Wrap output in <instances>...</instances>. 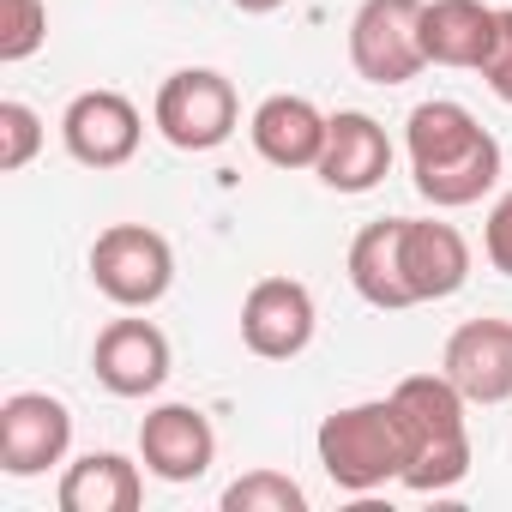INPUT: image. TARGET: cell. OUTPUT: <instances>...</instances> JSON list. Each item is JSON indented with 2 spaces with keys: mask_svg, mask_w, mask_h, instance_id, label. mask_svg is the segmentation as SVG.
Here are the masks:
<instances>
[{
  "mask_svg": "<svg viewBox=\"0 0 512 512\" xmlns=\"http://www.w3.org/2000/svg\"><path fill=\"white\" fill-rule=\"evenodd\" d=\"M350 67L368 85H410L422 55V0H362L350 19Z\"/></svg>",
  "mask_w": 512,
  "mask_h": 512,
  "instance_id": "cell-6",
  "label": "cell"
},
{
  "mask_svg": "<svg viewBox=\"0 0 512 512\" xmlns=\"http://www.w3.org/2000/svg\"><path fill=\"white\" fill-rule=\"evenodd\" d=\"M43 115L31 109V103H19V97H7L0 103V169L7 175H19V169H31V157L43 151Z\"/></svg>",
  "mask_w": 512,
  "mask_h": 512,
  "instance_id": "cell-21",
  "label": "cell"
},
{
  "mask_svg": "<svg viewBox=\"0 0 512 512\" xmlns=\"http://www.w3.org/2000/svg\"><path fill=\"white\" fill-rule=\"evenodd\" d=\"M217 458V428L193 404H157L139 422V464L157 482H199Z\"/></svg>",
  "mask_w": 512,
  "mask_h": 512,
  "instance_id": "cell-11",
  "label": "cell"
},
{
  "mask_svg": "<svg viewBox=\"0 0 512 512\" xmlns=\"http://www.w3.org/2000/svg\"><path fill=\"white\" fill-rule=\"evenodd\" d=\"M223 512H308V494L296 476L260 464V470H247L223 488Z\"/></svg>",
  "mask_w": 512,
  "mask_h": 512,
  "instance_id": "cell-19",
  "label": "cell"
},
{
  "mask_svg": "<svg viewBox=\"0 0 512 512\" xmlns=\"http://www.w3.org/2000/svg\"><path fill=\"white\" fill-rule=\"evenodd\" d=\"M151 121L157 133L175 145V151H217L235 121H241V103H235V85L217 73V67H181L157 85V103H151Z\"/></svg>",
  "mask_w": 512,
  "mask_h": 512,
  "instance_id": "cell-4",
  "label": "cell"
},
{
  "mask_svg": "<svg viewBox=\"0 0 512 512\" xmlns=\"http://www.w3.org/2000/svg\"><path fill=\"white\" fill-rule=\"evenodd\" d=\"M326 121L332 115H320L308 97L278 91V97H266L260 109H253L247 139H253V151H260L272 169H314L320 151H326Z\"/></svg>",
  "mask_w": 512,
  "mask_h": 512,
  "instance_id": "cell-15",
  "label": "cell"
},
{
  "mask_svg": "<svg viewBox=\"0 0 512 512\" xmlns=\"http://www.w3.org/2000/svg\"><path fill=\"white\" fill-rule=\"evenodd\" d=\"M229 7H235V13H253V19H260V13H278V7H290V0H229Z\"/></svg>",
  "mask_w": 512,
  "mask_h": 512,
  "instance_id": "cell-24",
  "label": "cell"
},
{
  "mask_svg": "<svg viewBox=\"0 0 512 512\" xmlns=\"http://www.w3.org/2000/svg\"><path fill=\"white\" fill-rule=\"evenodd\" d=\"M392 404L410 428V464L404 488L416 494H446L470 476V422H464V392L446 374H410L392 386Z\"/></svg>",
  "mask_w": 512,
  "mask_h": 512,
  "instance_id": "cell-2",
  "label": "cell"
},
{
  "mask_svg": "<svg viewBox=\"0 0 512 512\" xmlns=\"http://www.w3.org/2000/svg\"><path fill=\"white\" fill-rule=\"evenodd\" d=\"M314 175L332 193H374L392 175V139H386V127L374 115H362V109H338L326 121V151H320Z\"/></svg>",
  "mask_w": 512,
  "mask_h": 512,
  "instance_id": "cell-14",
  "label": "cell"
},
{
  "mask_svg": "<svg viewBox=\"0 0 512 512\" xmlns=\"http://www.w3.org/2000/svg\"><path fill=\"white\" fill-rule=\"evenodd\" d=\"M398 266H404L410 302H446L470 284V241L452 223L404 217L398 223Z\"/></svg>",
  "mask_w": 512,
  "mask_h": 512,
  "instance_id": "cell-10",
  "label": "cell"
},
{
  "mask_svg": "<svg viewBox=\"0 0 512 512\" xmlns=\"http://www.w3.org/2000/svg\"><path fill=\"white\" fill-rule=\"evenodd\" d=\"M49 43V0H0V61L19 67Z\"/></svg>",
  "mask_w": 512,
  "mask_h": 512,
  "instance_id": "cell-20",
  "label": "cell"
},
{
  "mask_svg": "<svg viewBox=\"0 0 512 512\" xmlns=\"http://www.w3.org/2000/svg\"><path fill=\"white\" fill-rule=\"evenodd\" d=\"M404 145H410V181L428 205L458 211L476 205L482 193H494L500 181V139L452 97L416 103L404 121Z\"/></svg>",
  "mask_w": 512,
  "mask_h": 512,
  "instance_id": "cell-1",
  "label": "cell"
},
{
  "mask_svg": "<svg viewBox=\"0 0 512 512\" xmlns=\"http://www.w3.org/2000/svg\"><path fill=\"white\" fill-rule=\"evenodd\" d=\"M494 31H500V7H482V0H422V55L434 67L482 73V61L494 55Z\"/></svg>",
  "mask_w": 512,
  "mask_h": 512,
  "instance_id": "cell-16",
  "label": "cell"
},
{
  "mask_svg": "<svg viewBox=\"0 0 512 512\" xmlns=\"http://www.w3.org/2000/svg\"><path fill=\"white\" fill-rule=\"evenodd\" d=\"M73 446V410L49 392H13L0 404V470L31 482L49 476V464H61Z\"/></svg>",
  "mask_w": 512,
  "mask_h": 512,
  "instance_id": "cell-7",
  "label": "cell"
},
{
  "mask_svg": "<svg viewBox=\"0 0 512 512\" xmlns=\"http://www.w3.org/2000/svg\"><path fill=\"white\" fill-rule=\"evenodd\" d=\"M314 326H320L314 296L296 278H260V284L247 290V302H241V344L260 356V362L302 356L314 344Z\"/></svg>",
  "mask_w": 512,
  "mask_h": 512,
  "instance_id": "cell-8",
  "label": "cell"
},
{
  "mask_svg": "<svg viewBox=\"0 0 512 512\" xmlns=\"http://www.w3.org/2000/svg\"><path fill=\"white\" fill-rule=\"evenodd\" d=\"M55 500H61V512H139L145 476L121 452H85L61 470Z\"/></svg>",
  "mask_w": 512,
  "mask_h": 512,
  "instance_id": "cell-17",
  "label": "cell"
},
{
  "mask_svg": "<svg viewBox=\"0 0 512 512\" xmlns=\"http://www.w3.org/2000/svg\"><path fill=\"white\" fill-rule=\"evenodd\" d=\"M139 139H145V121H139V109L121 91H79L61 109V145L85 169H121V163H133Z\"/></svg>",
  "mask_w": 512,
  "mask_h": 512,
  "instance_id": "cell-9",
  "label": "cell"
},
{
  "mask_svg": "<svg viewBox=\"0 0 512 512\" xmlns=\"http://www.w3.org/2000/svg\"><path fill=\"white\" fill-rule=\"evenodd\" d=\"M97 386L115 398H151L169 380V338L151 320H109L91 350Z\"/></svg>",
  "mask_w": 512,
  "mask_h": 512,
  "instance_id": "cell-13",
  "label": "cell"
},
{
  "mask_svg": "<svg viewBox=\"0 0 512 512\" xmlns=\"http://www.w3.org/2000/svg\"><path fill=\"white\" fill-rule=\"evenodd\" d=\"M91 284L115 308H151L175 284V247L145 223H109L91 241Z\"/></svg>",
  "mask_w": 512,
  "mask_h": 512,
  "instance_id": "cell-5",
  "label": "cell"
},
{
  "mask_svg": "<svg viewBox=\"0 0 512 512\" xmlns=\"http://www.w3.org/2000/svg\"><path fill=\"white\" fill-rule=\"evenodd\" d=\"M482 253H488V266L500 278H512V193H500L488 205V223H482Z\"/></svg>",
  "mask_w": 512,
  "mask_h": 512,
  "instance_id": "cell-22",
  "label": "cell"
},
{
  "mask_svg": "<svg viewBox=\"0 0 512 512\" xmlns=\"http://www.w3.org/2000/svg\"><path fill=\"white\" fill-rule=\"evenodd\" d=\"M320 470L332 476V488L344 494H374L386 482H404L410 464V428L398 416L392 398H368V404H344L320 422L314 434Z\"/></svg>",
  "mask_w": 512,
  "mask_h": 512,
  "instance_id": "cell-3",
  "label": "cell"
},
{
  "mask_svg": "<svg viewBox=\"0 0 512 512\" xmlns=\"http://www.w3.org/2000/svg\"><path fill=\"white\" fill-rule=\"evenodd\" d=\"M440 374L464 392V404H506L512 398V320H464L446 338Z\"/></svg>",
  "mask_w": 512,
  "mask_h": 512,
  "instance_id": "cell-12",
  "label": "cell"
},
{
  "mask_svg": "<svg viewBox=\"0 0 512 512\" xmlns=\"http://www.w3.org/2000/svg\"><path fill=\"white\" fill-rule=\"evenodd\" d=\"M398 223H404V217H380V223H368V229L350 241V290H356L368 308H380V314L416 308L410 290H404V266H398Z\"/></svg>",
  "mask_w": 512,
  "mask_h": 512,
  "instance_id": "cell-18",
  "label": "cell"
},
{
  "mask_svg": "<svg viewBox=\"0 0 512 512\" xmlns=\"http://www.w3.org/2000/svg\"><path fill=\"white\" fill-rule=\"evenodd\" d=\"M482 79L500 103H512V7H500V31H494V55L482 61Z\"/></svg>",
  "mask_w": 512,
  "mask_h": 512,
  "instance_id": "cell-23",
  "label": "cell"
}]
</instances>
